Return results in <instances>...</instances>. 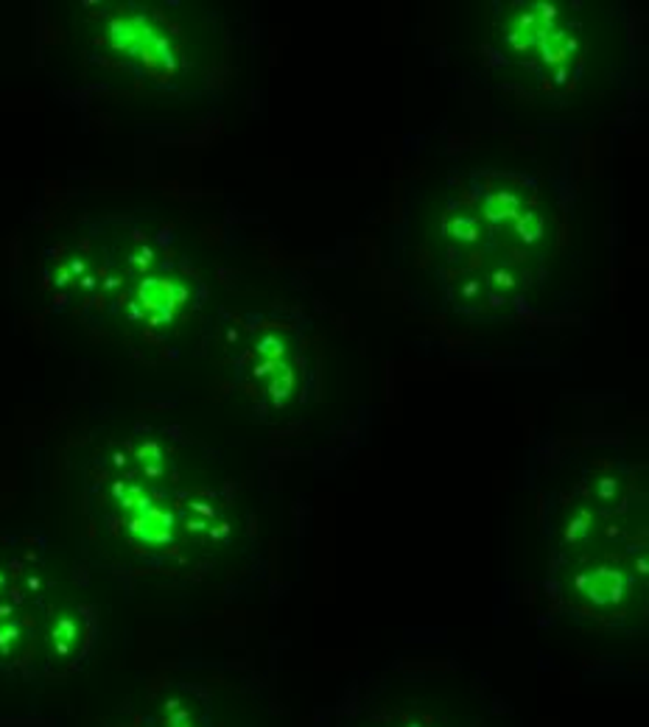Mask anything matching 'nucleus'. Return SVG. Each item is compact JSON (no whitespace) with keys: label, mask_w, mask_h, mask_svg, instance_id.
<instances>
[{"label":"nucleus","mask_w":649,"mask_h":727,"mask_svg":"<svg viewBox=\"0 0 649 727\" xmlns=\"http://www.w3.org/2000/svg\"><path fill=\"white\" fill-rule=\"evenodd\" d=\"M95 545L124 568L174 582L235 571L252 515L235 476L196 442L157 428L109 437L84 467Z\"/></svg>","instance_id":"f257e3e1"},{"label":"nucleus","mask_w":649,"mask_h":727,"mask_svg":"<svg viewBox=\"0 0 649 727\" xmlns=\"http://www.w3.org/2000/svg\"><path fill=\"white\" fill-rule=\"evenodd\" d=\"M552 171L479 151L445 171L420 210L412 261L462 314H510L549 285L568 235Z\"/></svg>","instance_id":"f03ea898"},{"label":"nucleus","mask_w":649,"mask_h":727,"mask_svg":"<svg viewBox=\"0 0 649 727\" xmlns=\"http://www.w3.org/2000/svg\"><path fill=\"white\" fill-rule=\"evenodd\" d=\"M636 459L588 448L540 498L543 591L557 616L596 633L647 621V484Z\"/></svg>","instance_id":"7ed1b4c3"},{"label":"nucleus","mask_w":649,"mask_h":727,"mask_svg":"<svg viewBox=\"0 0 649 727\" xmlns=\"http://www.w3.org/2000/svg\"><path fill=\"white\" fill-rule=\"evenodd\" d=\"M462 34L467 59L504 101L549 118H579L616 95L624 31L596 3L515 0L479 6Z\"/></svg>","instance_id":"20e7f679"},{"label":"nucleus","mask_w":649,"mask_h":727,"mask_svg":"<svg viewBox=\"0 0 649 727\" xmlns=\"http://www.w3.org/2000/svg\"><path fill=\"white\" fill-rule=\"evenodd\" d=\"M53 297L90 324L146 347L171 341L202 308L204 277L177 235L151 222H109L53 249Z\"/></svg>","instance_id":"39448f33"},{"label":"nucleus","mask_w":649,"mask_h":727,"mask_svg":"<svg viewBox=\"0 0 649 727\" xmlns=\"http://www.w3.org/2000/svg\"><path fill=\"white\" fill-rule=\"evenodd\" d=\"M70 43L90 82L146 101L199 98L230 59L213 14L168 3H82Z\"/></svg>","instance_id":"423d86ee"},{"label":"nucleus","mask_w":649,"mask_h":727,"mask_svg":"<svg viewBox=\"0 0 649 727\" xmlns=\"http://www.w3.org/2000/svg\"><path fill=\"white\" fill-rule=\"evenodd\" d=\"M95 610L73 565L45 540H0V677L53 680L87 657Z\"/></svg>","instance_id":"0eeeda50"},{"label":"nucleus","mask_w":649,"mask_h":727,"mask_svg":"<svg viewBox=\"0 0 649 727\" xmlns=\"http://www.w3.org/2000/svg\"><path fill=\"white\" fill-rule=\"evenodd\" d=\"M311 727H523L496 682L454 660H398L344 682Z\"/></svg>","instance_id":"6e6552de"},{"label":"nucleus","mask_w":649,"mask_h":727,"mask_svg":"<svg viewBox=\"0 0 649 727\" xmlns=\"http://www.w3.org/2000/svg\"><path fill=\"white\" fill-rule=\"evenodd\" d=\"M98 727H280V705L255 674L148 682Z\"/></svg>","instance_id":"1a4fd4ad"}]
</instances>
